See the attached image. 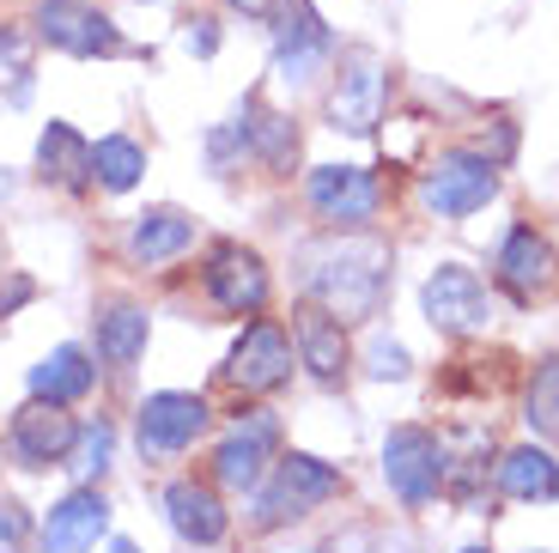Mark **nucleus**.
I'll list each match as a JSON object with an SVG mask.
<instances>
[{
  "mask_svg": "<svg viewBox=\"0 0 559 553\" xmlns=\"http://www.w3.org/2000/svg\"><path fill=\"white\" fill-rule=\"evenodd\" d=\"M310 305H322L341 322H365L378 317L383 292H390V244L378 237H347V244L322 249L310 262Z\"/></svg>",
  "mask_w": 559,
  "mask_h": 553,
  "instance_id": "f257e3e1",
  "label": "nucleus"
},
{
  "mask_svg": "<svg viewBox=\"0 0 559 553\" xmlns=\"http://www.w3.org/2000/svg\"><path fill=\"white\" fill-rule=\"evenodd\" d=\"M347 493V474L335 462L310 457V450H293V457H274V474L255 486V529H280L310 517L317 505Z\"/></svg>",
  "mask_w": 559,
  "mask_h": 553,
  "instance_id": "f03ea898",
  "label": "nucleus"
},
{
  "mask_svg": "<svg viewBox=\"0 0 559 553\" xmlns=\"http://www.w3.org/2000/svg\"><path fill=\"white\" fill-rule=\"evenodd\" d=\"M37 37L49 49L73 61H110V56H128L122 31L110 25V13H98L92 0H37Z\"/></svg>",
  "mask_w": 559,
  "mask_h": 553,
  "instance_id": "7ed1b4c3",
  "label": "nucleus"
},
{
  "mask_svg": "<svg viewBox=\"0 0 559 553\" xmlns=\"http://www.w3.org/2000/svg\"><path fill=\"white\" fill-rule=\"evenodd\" d=\"M492 195H499V170L480 153H444L426 170V183H419V201H426L438 220H468V213L487 208Z\"/></svg>",
  "mask_w": 559,
  "mask_h": 553,
  "instance_id": "20e7f679",
  "label": "nucleus"
},
{
  "mask_svg": "<svg viewBox=\"0 0 559 553\" xmlns=\"http://www.w3.org/2000/svg\"><path fill=\"white\" fill-rule=\"evenodd\" d=\"M383 474H390V486H395L402 505H426V498L444 486L450 457L426 426H395L390 438H383Z\"/></svg>",
  "mask_w": 559,
  "mask_h": 553,
  "instance_id": "39448f33",
  "label": "nucleus"
},
{
  "mask_svg": "<svg viewBox=\"0 0 559 553\" xmlns=\"http://www.w3.org/2000/svg\"><path fill=\"white\" fill-rule=\"evenodd\" d=\"M419 305H426V322H432L438 334H480L492 322L487 286H480L475 268H462V262L438 268V274L426 280V292H419Z\"/></svg>",
  "mask_w": 559,
  "mask_h": 553,
  "instance_id": "423d86ee",
  "label": "nucleus"
},
{
  "mask_svg": "<svg viewBox=\"0 0 559 553\" xmlns=\"http://www.w3.org/2000/svg\"><path fill=\"white\" fill-rule=\"evenodd\" d=\"M383 122V61L378 49H347L329 92V128L341 134H371Z\"/></svg>",
  "mask_w": 559,
  "mask_h": 553,
  "instance_id": "0eeeda50",
  "label": "nucleus"
},
{
  "mask_svg": "<svg viewBox=\"0 0 559 553\" xmlns=\"http://www.w3.org/2000/svg\"><path fill=\"white\" fill-rule=\"evenodd\" d=\"M293 377V341L280 322H250L243 341L231 346V360H225V384L243 389V396H267Z\"/></svg>",
  "mask_w": 559,
  "mask_h": 553,
  "instance_id": "6e6552de",
  "label": "nucleus"
},
{
  "mask_svg": "<svg viewBox=\"0 0 559 553\" xmlns=\"http://www.w3.org/2000/svg\"><path fill=\"white\" fill-rule=\"evenodd\" d=\"M13 457L25 462V469H49V462H68V450H73V438H80V426H73V414H68V401H43V396H31L25 408L13 414Z\"/></svg>",
  "mask_w": 559,
  "mask_h": 553,
  "instance_id": "1a4fd4ad",
  "label": "nucleus"
},
{
  "mask_svg": "<svg viewBox=\"0 0 559 553\" xmlns=\"http://www.w3.org/2000/svg\"><path fill=\"white\" fill-rule=\"evenodd\" d=\"M305 195L329 225H365L383 201L378 177H371L365 165H317L310 183H305Z\"/></svg>",
  "mask_w": 559,
  "mask_h": 553,
  "instance_id": "9d476101",
  "label": "nucleus"
},
{
  "mask_svg": "<svg viewBox=\"0 0 559 553\" xmlns=\"http://www.w3.org/2000/svg\"><path fill=\"white\" fill-rule=\"evenodd\" d=\"M207 298L225 310V317H255L267 305V262L243 244L213 249L207 262Z\"/></svg>",
  "mask_w": 559,
  "mask_h": 553,
  "instance_id": "9b49d317",
  "label": "nucleus"
},
{
  "mask_svg": "<svg viewBox=\"0 0 559 553\" xmlns=\"http://www.w3.org/2000/svg\"><path fill=\"white\" fill-rule=\"evenodd\" d=\"M201 432H207V401H201V396L165 389V396H146V401H140V450L170 457V450H189Z\"/></svg>",
  "mask_w": 559,
  "mask_h": 553,
  "instance_id": "f8f14e48",
  "label": "nucleus"
},
{
  "mask_svg": "<svg viewBox=\"0 0 559 553\" xmlns=\"http://www.w3.org/2000/svg\"><path fill=\"white\" fill-rule=\"evenodd\" d=\"M274 49H280V73H286V80H310V73L329 61L335 43H329V25H322V13L310 0H280Z\"/></svg>",
  "mask_w": 559,
  "mask_h": 553,
  "instance_id": "ddd939ff",
  "label": "nucleus"
},
{
  "mask_svg": "<svg viewBox=\"0 0 559 553\" xmlns=\"http://www.w3.org/2000/svg\"><path fill=\"white\" fill-rule=\"evenodd\" d=\"M280 450V420L274 414H250L231 438L219 444V457H213V474H219L225 486H238V493H255L267 474V462H274Z\"/></svg>",
  "mask_w": 559,
  "mask_h": 553,
  "instance_id": "4468645a",
  "label": "nucleus"
},
{
  "mask_svg": "<svg viewBox=\"0 0 559 553\" xmlns=\"http://www.w3.org/2000/svg\"><path fill=\"white\" fill-rule=\"evenodd\" d=\"M110 529V505H104V493H92V486H80V493H68L49 511V523H43V553H85L98 548V536Z\"/></svg>",
  "mask_w": 559,
  "mask_h": 553,
  "instance_id": "2eb2a0df",
  "label": "nucleus"
},
{
  "mask_svg": "<svg viewBox=\"0 0 559 553\" xmlns=\"http://www.w3.org/2000/svg\"><path fill=\"white\" fill-rule=\"evenodd\" d=\"M293 334H298V360L310 365L317 384H341L347 377V322L341 317H329L322 305H305Z\"/></svg>",
  "mask_w": 559,
  "mask_h": 553,
  "instance_id": "dca6fc26",
  "label": "nucleus"
},
{
  "mask_svg": "<svg viewBox=\"0 0 559 553\" xmlns=\"http://www.w3.org/2000/svg\"><path fill=\"white\" fill-rule=\"evenodd\" d=\"M165 511H170V529H177L182 541H195V548L225 541V505H219V493H213V486H201V481H170Z\"/></svg>",
  "mask_w": 559,
  "mask_h": 553,
  "instance_id": "f3484780",
  "label": "nucleus"
},
{
  "mask_svg": "<svg viewBox=\"0 0 559 553\" xmlns=\"http://www.w3.org/2000/svg\"><path fill=\"white\" fill-rule=\"evenodd\" d=\"M547 274H554L547 237H535L530 225H518V232L499 244V286L511 292V298H535V292L547 286Z\"/></svg>",
  "mask_w": 559,
  "mask_h": 553,
  "instance_id": "a211bd4d",
  "label": "nucleus"
},
{
  "mask_svg": "<svg viewBox=\"0 0 559 553\" xmlns=\"http://www.w3.org/2000/svg\"><path fill=\"white\" fill-rule=\"evenodd\" d=\"M238 122H243V140H250V153L262 158L267 170H293V158H298V128H293V116L267 110L262 97H243Z\"/></svg>",
  "mask_w": 559,
  "mask_h": 553,
  "instance_id": "6ab92c4d",
  "label": "nucleus"
},
{
  "mask_svg": "<svg viewBox=\"0 0 559 553\" xmlns=\"http://www.w3.org/2000/svg\"><path fill=\"white\" fill-rule=\"evenodd\" d=\"M189 244H195V225L182 220L177 208H153V213H140L134 232H128V256H134L140 268L170 262V256H182Z\"/></svg>",
  "mask_w": 559,
  "mask_h": 553,
  "instance_id": "aec40b11",
  "label": "nucleus"
},
{
  "mask_svg": "<svg viewBox=\"0 0 559 553\" xmlns=\"http://www.w3.org/2000/svg\"><path fill=\"white\" fill-rule=\"evenodd\" d=\"M37 170L43 183H61V189H92V146L68 122H49L37 140Z\"/></svg>",
  "mask_w": 559,
  "mask_h": 553,
  "instance_id": "412c9836",
  "label": "nucleus"
},
{
  "mask_svg": "<svg viewBox=\"0 0 559 553\" xmlns=\"http://www.w3.org/2000/svg\"><path fill=\"white\" fill-rule=\"evenodd\" d=\"M92 384H98V372L85 360V346H56L43 365H31V396L43 401H80L92 396Z\"/></svg>",
  "mask_w": 559,
  "mask_h": 553,
  "instance_id": "4be33fe9",
  "label": "nucleus"
},
{
  "mask_svg": "<svg viewBox=\"0 0 559 553\" xmlns=\"http://www.w3.org/2000/svg\"><path fill=\"white\" fill-rule=\"evenodd\" d=\"M499 486L511 498H559V462L547 450H535V444H523V450H511L499 462Z\"/></svg>",
  "mask_w": 559,
  "mask_h": 553,
  "instance_id": "5701e85b",
  "label": "nucleus"
},
{
  "mask_svg": "<svg viewBox=\"0 0 559 553\" xmlns=\"http://www.w3.org/2000/svg\"><path fill=\"white\" fill-rule=\"evenodd\" d=\"M146 353V310L140 305H110L98 317V360L104 365H134Z\"/></svg>",
  "mask_w": 559,
  "mask_h": 553,
  "instance_id": "b1692460",
  "label": "nucleus"
},
{
  "mask_svg": "<svg viewBox=\"0 0 559 553\" xmlns=\"http://www.w3.org/2000/svg\"><path fill=\"white\" fill-rule=\"evenodd\" d=\"M140 170H146V153H140L128 134H104L98 146H92V183H104L110 195L134 189Z\"/></svg>",
  "mask_w": 559,
  "mask_h": 553,
  "instance_id": "393cba45",
  "label": "nucleus"
},
{
  "mask_svg": "<svg viewBox=\"0 0 559 553\" xmlns=\"http://www.w3.org/2000/svg\"><path fill=\"white\" fill-rule=\"evenodd\" d=\"M530 426L559 438V360H542L530 377Z\"/></svg>",
  "mask_w": 559,
  "mask_h": 553,
  "instance_id": "a878e982",
  "label": "nucleus"
},
{
  "mask_svg": "<svg viewBox=\"0 0 559 553\" xmlns=\"http://www.w3.org/2000/svg\"><path fill=\"white\" fill-rule=\"evenodd\" d=\"M110 450H116V432L104 426V420H92V426H80V438H73L68 469L80 474V481H92V474H104V469H110Z\"/></svg>",
  "mask_w": 559,
  "mask_h": 553,
  "instance_id": "bb28decb",
  "label": "nucleus"
},
{
  "mask_svg": "<svg viewBox=\"0 0 559 553\" xmlns=\"http://www.w3.org/2000/svg\"><path fill=\"white\" fill-rule=\"evenodd\" d=\"M0 85H7V97L31 92V37L13 25H0Z\"/></svg>",
  "mask_w": 559,
  "mask_h": 553,
  "instance_id": "cd10ccee",
  "label": "nucleus"
},
{
  "mask_svg": "<svg viewBox=\"0 0 559 553\" xmlns=\"http://www.w3.org/2000/svg\"><path fill=\"white\" fill-rule=\"evenodd\" d=\"M31 541V517L19 498H0V553H25Z\"/></svg>",
  "mask_w": 559,
  "mask_h": 553,
  "instance_id": "c85d7f7f",
  "label": "nucleus"
},
{
  "mask_svg": "<svg viewBox=\"0 0 559 553\" xmlns=\"http://www.w3.org/2000/svg\"><path fill=\"white\" fill-rule=\"evenodd\" d=\"M365 372L378 377V384H390V377H407V346L402 341H371V353H365Z\"/></svg>",
  "mask_w": 559,
  "mask_h": 553,
  "instance_id": "c756f323",
  "label": "nucleus"
},
{
  "mask_svg": "<svg viewBox=\"0 0 559 553\" xmlns=\"http://www.w3.org/2000/svg\"><path fill=\"white\" fill-rule=\"evenodd\" d=\"M182 43H189L195 56H213V49H219V31H213V19H189V31H182Z\"/></svg>",
  "mask_w": 559,
  "mask_h": 553,
  "instance_id": "7c9ffc66",
  "label": "nucleus"
},
{
  "mask_svg": "<svg viewBox=\"0 0 559 553\" xmlns=\"http://www.w3.org/2000/svg\"><path fill=\"white\" fill-rule=\"evenodd\" d=\"M31 292H37V286H31V280H25V274H19V280H7V292H0V317H13V310H19V305H25Z\"/></svg>",
  "mask_w": 559,
  "mask_h": 553,
  "instance_id": "2f4dec72",
  "label": "nucleus"
},
{
  "mask_svg": "<svg viewBox=\"0 0 559 553\" xmlns=\"http://www.w3.org/2000/svg\"><path fill=\"white\" fill-rule=\"evenodd\" d=\"M225 7H238V13H250V19H267V13H274V0H225Z\"/></svg>",
  "mask_w": 559,
  "mask_h": 553,
  "instance_id": "473e14b6",
  "label": "nucleus"
},
{
  "mask_svg": "<svg viewBox=\"0 0 559 553\" xmlns=\"http://www.w3.org/2000/svg\"><path fill=\"white\" fill-rule=\"evenodd\" d=\"M110 553H140V548H134V541H110Z\"/></svg>",
  "mask_w": 559,
  "mask_h": 553,
  "instance_id": "72a5a7b5",
  "label": "nucleus"
},
{
  "mask_svg": "<svg viewBox=\"0 0 559 553\" xmlns=\"http://www.w3.org/2000/svg\"><path fill=\"white\" fill-rule=\"evenodd\" d=\"M462 553H487V548H462Z\"/></svg>",
  "mask_w": 559,
  "mask_h": 553,
  "instance_id": "f704fd0d",
  "label": "nucleus"
}]
</instances>
